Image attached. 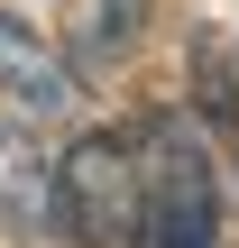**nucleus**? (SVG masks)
Listing matches in <instances>:
<instances>
[{"instance_id": "f257e3e1", "label": "nucleus", "mask_w": 239, "mask_h": 248, "mask_svg": "<svg viewBox=\"0 0 239 248\" xmlns=\"http://www.w3.org/2000/svg\"><path fill=\"white\" fill-rule=\"evenodd\" d=\"M55 221L83 248H147V175H138V138L120 129H83L55 156Z\"/></svg>"}, {"instance_id": "f03ea898", "label": "nucleus", "mask_w": 239, "mask_h": 248, "mask_svg": "<svg viewBox=\"0 0 239 248\" xmlns=\"http://www.w3.org/2000/svg\"><path fill=\"white\" fill-rule=\"evenodd\" d=\"M138 175H147V248H212V166L203 138H184V120H157L138 138Z\"/></svg>"}, {"instance_id": "7ed1b4c3", "label": "nucleus", "mask_w": 239, "mask_h": 248, "mask_svg": "<svg viewBox=\"0 0 239 248\" xmlns=\"http://www.w3.org/2000/svg\"><path fill=\"white\" fill-rule=\"evenodd\" d=\"M46 221H55V156H46L37 129L0 120V230L9 239H46Z\"/></svg>"}, {"instance_id": "20e7f679", "label": "nucleus", "mask_w": 239, "mask_h": 248, "mask_svg": "<svg viewBox=\"0 0 239 248\" xmlns=\"http://www.w3.org/2000/svg\"><path fill=\"white\" fill-rule=\"evenodd\" d=\"M0 92H9L18 110H46V120L83 101L74 64H64V55H55V46L28 28V18H9V9H0Z\"/></svg>"}, {"instance_id": "39448f33", "label": "nucleus", "mask_w": 239, "mask_h": 248, "mask_svg": "<svg viewBox=\"0 0 239 248\" xmlns=\"http://www.w3.org/2000/svg\"><path fill=\"white\" fill-rule=\"evenodd\" d=\"M138 18H147V0H83L64 64H74V74H111V64L138 46Z\"/></svg>"}, {"instance_id": "423d86ee", "label": "nucleus", "mask_w": 239, "mask_h": 248, "mask_svg": "<svg viewBox=\"0 0 239 248\" xmlns=\"http://www.w3.org/2000/svg\"><path fill=\"white\" fill-rule=\"evenodd\" d=\"M193 101H203V120H212L221 138H239V83H230V64H221L212 46H193Z\"/></svg>"}]
</instances>
